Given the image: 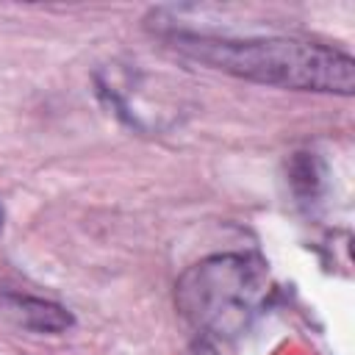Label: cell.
<instances>
[{"mask_svg": "<svg viewBox=\"0 0 355 355\" xmlns=\"http://www.w3.org/2000/svg\"><path fill=\"white\" fill-rule=\"evenodd\" d=\"M0 313L14 322L22 330L31 333H67L75 324V316L53 302V300H42V297H31V294H19V291H0Z\"/></svg>", "mask_w": 355, "mask_h": 355, "instance_id": "3957f363", "label": "cell"}, {"mask_svg": "<svg viewBox=\"0 0 355 355\" xmlns=\"http://www.w3.org/2000/svg\"><path fill=\"white\" fill-rule=\"evenodd\" d=\"M3 222H6V211H3V205H0V230H3Z\"/></svg>", "mask_w": 355, "mask_h": 355, "instance_id": "5b68a950", "label": "cell"}, {"mask_svg": "<svg viewBox=\"0 0 355 355\" xmlns=\"http://www.w3.org/2000/svg\"><path fill=\"white\" fill-rule=\"evenodd\" d=\"M266 297V263L250 252L211 255L186 269L175 286V305L183 319L214 338L244 333L263 311Z\"/></svg>", "mask_w": 355, "mask_h": 355, "instance_id": "7a4b0ae2", "label": "cell"}, {"mask_svg": "<svg viewBox=\"0 0 355 355\" xmlns=\"http://www.w3.org/2000/svg\"><path fill=\"white\" fill-rule=\"evenodd\" d=\"M200 355H216V352H214L211 347H205V344H202V347H200Z\"/></svg>", "mask_w": 355, "mask_h": 355, "instance_id": "277c9868", "label": "cell"}, {"mask_svg": "<svg viewBox=\"0 0 355 355\" xmlns=\"http://www.w3.org/2000/svg\"><path fill=\"white\" fill-rule=\"evenodd\" d=\"M161 39L183 58L250 83L341 97L355 92L352 55L322 42L297 36H219L183 28L161 31Z\"/></svg>", "mask_w": 355, "mask_h": 355, "instance_id": "6da1fadb", "label": "cell"}]
</instances>
